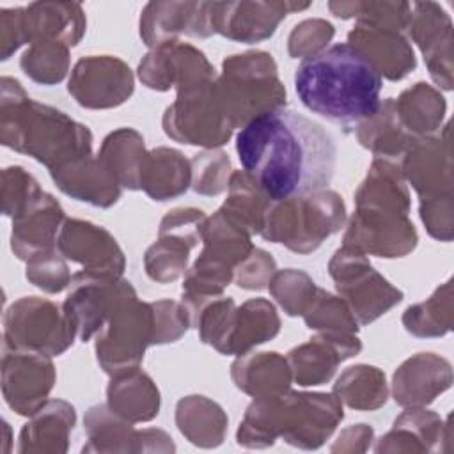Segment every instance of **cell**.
Listing matches in <instances>:
<instances>
[{"mask_svg": "<svg viewBox=\"0 0 454 454\" xmlns=\"http://www.w3.org/2000/svg\"><path fill=\"white\" fill-rule=\"evenodd\" d=\"M243 172L270 200L325 190L335 172L333 137L312 119L275 108L254 117L236 137Z\"/></svg>", "mask_w": 454, "mask_h": 454, "instance_id": "6da1fadb", "label": "cell"}, {"mask_svg": "<svg viewBox=\"0 0 454 454\" xmlns=\"http://www.w3.org/2000/svg\"><path fill=\"white\" fill-rule=\"evenodd\" d=\"M381 87L380 73L348 43L303 59L294 73V89L301 105L344 126L360 124L378 112Z\"/></svg>", "mask_w": 454, "mask_h": 454, "instance_id": "7a4b0ae2", "label": "cell"}, {"mask_svg": "<svg viewBox=\"0 0 454 454\" xmlns=\"http://www.w3.org/2000/svg\"><path fill=\"white\" fill-rule=\"evenodd\" d=\"M2 82L14 98L11 103L2 99V106L12 108V114L2 112L4 145L35 158L50 170L90 154L92 133L87 126L74 122L57 108L30 101L20 82L11 78H2Z\"/></svg>", "mask_w": 454, "mask_h": 454, "instance_id": "3957f363", "label": "cell"}, {"mask_svg": "<svg viewBox=\"0 0 454 454\" xmlns=\"http://www.w3.org/2000/svg\"><path fill=\"white\" fill-rule=\"evenodd\" d=\"M215 87L232 128H243L254 117L286 105V89L277 76V64L266 51H247L225 59Z\"/></svg>", "mask_w": 454, "mask_h": 454, "instance_id": "277c9868", "label": "cell"}, {"mask_svg": "<svg viewBox=\"0 0 454 454\" xmlns=\"http://www.w3.org/2000/svg\"><path fill=\"white\" fill-rule=\"evenodd\" d=\"M346 220L342 199L335 192L319 190L303 197L271 200L261 236L282 243L298 254L314 252L325 238L337 232Z\"/></svg>", "mask_w": 454, "mask_h": 454, "instance_id": "5b68a950", "label": "cell"}, {"mask_svg": "<svg viewBox=\"0 0 454 454\" xmlns=\"http://www.w3.org/2000/svg\"><path fill=\"white\" fill-rule=\"evenodd\" d=\"M264 413L275 438L301 449H317L344 417L337 395L287 390L264 397Z\"/></svg>", "mask_w": 454, "mask_h": 454, "instance_id": "8992f818", "label": "cell"}, {"mask_svg": "<svg viewBox=\"0 0 454 454\" xmlns=\"http://www.w3.org/2000/svg\"><path fill=\"white\" fill-rule=\"evenodd\" d=\"M328 270L358 325L372 323L403 300V291L390 286L358 248L342 245L333 254Z\"/></svg>", "mask_w": 454, "mask_h": 454, "instance_id": "52a82bcc", "label": "cell"}, {"mask_svg": "<svg viewBox=\"0 0 454 454\" xmlns=\"http://www.w3.org/2000/svg\"><path fill=\"white\" fill-rule=\"evenodd\" d=\"M153 305L126 298L106 319L96 337V355L103 371L117 376L133 369L144 358V351L153 344Z\"/></svg>", "mask_w": 454, "mask_h": 454, "instance_id": "ba28073f", "label": "cell"}, {"mask_svg": "<svg viewBox=\"0 0 454 454\" xmlns=\"http://www.w3.org/2000/svg\"><path fill=\"white\" fill-rule=\"evenodd\" d=\"M215 82L177 92L176 103L163 115V129L170 138L204 147L223 145L231 138L234 128L220 105Z\"/></svg>", "mask_w": 454, "mask_h": 454, "instance_id": "9c48e42d", "label": "cell"}, {"mask_svg": "<svg viewBox=\"0 0 454 454\" xmlns=\"http://www.w3.org/2000/svg\"><path fill=\"white\" fill-rule=\"evenodd\" d=\"M64 310L53 301L35 296L18 300L5 314V340L12 348H25L55 356L64 353L74 337Z\"/></svg>", "mask_w": 454, "mask_h": 454, "instance_id": "30bf717a", "label": "cell"}, {"mask_svg": "<svg viewBox=\"0 0 454 454\" xmlns=\"http://www.w3.org/2000/svg\"><path fill=\"white\" fill-rule=\"evenodd\" d=\"M71 291L64 301V314L80 340L98 333L112 312L137 294L128 280L108 275L78 271L71 278Z\"/></svg>", "mask_w": 454, "mask_h": 454, "instance_id": "8fae6325", "label": "cell"}, {"mask_svg": "<svg viewBox=\"0 0 454 454\" xmlns=\"http://www.w3.org/2000/svg\"><path fill=\"white\" fill-rule=\"evenodd\" d=\"M344 245L378 257H403L417 245V232L406 213L383 207H356Z\"/></svg>", "mask_w": 454, "mask_h": 454, "instance_id": "7c38bea8", "label": "cell"}, {"mask_svg": "<svg viewBox=\"0 0 454 454\" xmlns=\"http://www.w3.org/2000/svg\"><path fill=\"white\" fill-rule=\"evenodd\" d=\"M138 76L149 89L168 90L176 87L177 92H184L215 82V67L200 50L172 41L144 57L138 66Z\"/></svg>", "mask_w": 454, "mask_h": 454, "instance_id": "4fadbf2b", "label": "cell"}, {"mask_svg": "<svg viewBox=\"0 0 454 454\" xmlns=\"http://www.w3.org/2000/svg\"><path fill=\"white\" fill-rule=\"evenodd\" d=\"M4 395L20 415H34L46 401L55 371L50 355L4 344Z\"/></svg>", "mask_w": 454, "mask_h": 454, "instance_id": "5bb4252c", "label": "cell"}, {"mask_svg": "<svg viewBox=\"0 0 454 454\" xmlns=\"http://www.w3.org/2000/svg\"><path fill=\"white\" fill-rule=\"evenodd\" d=\"M67 90L85 108H112L133 94V74L121 59L92 55L76 62Z\"/></svg>", "mask_w": 454, "mask_h": 454, "instance_id": "9a60e30c", "label": "cell"}, {"mask_svg": "<svg viewBox=\"0 0 454 454\" xmlns=\"http://www.w3.org/2000/svg\"><path fill=\"white\" fill-rule=\"evenodd\" d=\"M55 247L66 259L82 264L89 273L121 277L126 266L115 238L90 222L66 220Z\"/></svg>", "mask_w": 454, "mask_h": 454, "instance_id": "2e32d148", "label": "cell"}, {"mask_svg": "<svg viewBox=\"0 0 454 454\" xmlns=\"http://www.w3.org/2000/svg\"><path fill=\"white\" fill-rule=\"evenodd\" d=\"M291 2H227L211 4L213 30L241 43H257L275 34L287 12L307 9Z\"/></svg>", "mask_w": 454, "mask_h": 454, "instance_id": "e0dca14e", "label": "cell"}, {"mask_svg": "<svg viewBox=\"0 0 454 454\" xmlns=\"http://www.w3.org/2000/svg\"><path fill=\"white\" fill-rule=\"evenodd\" d=\"M411 39L424 53L429 74L442 89H452V21L434 2L411 4L410 21Z\"/></svg>", "mask_w": 454, "mask_h": 454, "instance_id": "ac0fdd59", "label": "cell"}, {"mask_svg": "<svg viewBox=\"0 0 454 454\" xmlns=\"http://www.w3.org/2000/svg\"><path fill=\"white\" fill-rule=\"evenodd\" d=\"M177 34L192 37H209L211 25L209 2H151L140 16V37L147 46L158 48L177 41Z\"/></svg>", "mask_w": 454, "mask_h": 454, "instance_id": "d6986e66", "label": "cell"}, {"mask_svg": "<svg viewBox=\"0 0 454 454\" xmlns=\"http://www.w3.org/2000/svg\"><path fill=\"white\" fill-rule=\"evenodd\" d=\"M403 156V174L420 200L452 195L449 124L443 128V137H422Z\"/></svg>", "mask_w": 454, "mask_h": 454, "instance_id": "ffe728a7", "label": "cell"}, {"mask_svg": "<svg viewBox=\"0 0 454 454\" xmlns=\"http://www.w3.org/2000/svg\"><path fill=\"white\" fill-rule=\"evenodd\" d=\"M360 349L362 344L355 333H319L309 342L293 348L286 360L294 381L309 387L326 383L333 376L339 362L351 358Z\"/></svg>", "mask_w": 454, "mask_h": 454, "instance_id": "44dd1931", "label": "cell"}, {"mask_svg": "<svg viewBox=\"0 0 454 454\" xmlns=\"http://www.w3.org/2000/svg\"><path fill=\"white\" fill-rule=\"evenodd\" d=\"M450 385L452 367L449 360L434 353H419L395 371L392 392L397 404L419 408L433 403Z\"/></svg>", "mask_w": 454, "mask_h": 454, "instance_id": "7402d4cb", "label": "cell"}, {"mask_svg": "<svg viewBox=\"0 0 454 454\" xmlns=\"http://www.w3.org/2000/svg\"><path fill=\"white\" fill-rule=\"evenodd\" d=\"M348 44L362 53L372 67L388 80H401L415 69L413 50L401 32L356 23L348 34Z\"/></svg>", "mask_w": 454, "mask_h": 454, "instance_id": "603a6c76", "label": "cell"}, {"mask_svg": "<svg viewBox=\"0 0 454 454\" xmlns=\"http://www.w3.org/2000/svg\"><path fill=\"white\" fill-rule=\"evenodd\" d=\"M278 330L275 307L262 298L248 300L232 310L215 349L223 355H245L250 348L273 339Z\"/></svg>", "mask_w": 454, "mask_h": 454, "instance_id": "cb8c5ba5", "label": "cell"}, {"mask_svg": "<svg viewBox=\"0 0 454 454\" xmlns=\"http://www.w3.org/2000/svg\"><path fill=\"white\" fill-rule=\"evenodd\" d=\"M57 186L74 197L99 207H110L121 197V184L99 158L92 154L51 170Z\"/></svg>", "mask_w": 454, "mask_h": 454, "instance_id": "d4e9b609", "label": "cell"}, {"mask_svg": "<svg viewBox=\"0 0 454 454\" xmlns=\"http://www.w3.org/2000/svg\"><path fill=\"white\" fill-rule=\"evenodd\" d=\"M64 211L50 195L41 193L12 223V250L20 259H32L35 254L51 248L57 231L62 227Z\"/></svg>", "mask_w": 454, "mask_h": 454, "instance_id": "484cf974", "label": "cell"}, {"mask_svg": "<svg viewBox=\"0 0 454 454\" xmlns=\"http://www.w3.org/2000/svg\"><path fill=\"white\" fill-rule=\"evenodd\" d=\"M23 16L30 43L50 39L74 46L85 32V14L80 4L35 2L25 7Z\"/></svg>", "mask_w": 454, "mask_h": 454, "instance_id": "4316f807", "label": "cell"}, {"mask_svg": "<svg viewBox=\"0 0 454 454\" xmlns=\"http://www.w3.org/2000/svg\"><path fill=\"white\" fill-rule=\"evenodd\" d=\"M192 184V165L184 156L168 147H158L145 153L140 188L153 200H168L179 197Z\"/></svg>", "mask_w": 454, "mask_h": 454, "instance_id": "83f0119b", "label": "cell"}, {"mask_svg": "<svg viewBox=\"0 0 454 454\" xmlns=\"http://www.w3.org/2000/svg\"><path fill=\"white\" fill-rule=\"evenodd\" d=\"M108 408L128 422H145L158 415L160 392L138 369L117 374L108 385Z\"/></svg>", "mask_w": 454, "mask_h": 454, "instance_id": "f1b7e54d", "label": "cell"}, {"mask_svg": "<svg viewBox=\"0 0 454 454\" xmlns=\"http://www.w3.org/2000/svg\"><path fill=\"white\" fill-rule=\"evenodd\" d=\"M232 380L239 390L254 397H268L289 388L291 369L278 353H252L234 362Z\"/></svg>", "mask_w": 454, "mask_h": 454, "instance_id": "f546056e", "label": "cell"}, {"mask_svg": "<svg viewBox=\"0 0 454 454\" xmlns=\"http://www.w3.org/2000/svg\"><path fill=\"white\" fill-rule=\"evenodd\" d=\"M394 108L401 126L413 138H422L440 129L447 103L436 89L419 82L394 99Z\"/></svg>", "mask_w": 454, "mask_h": 454, "instance_id": "4dcf8cb0", "label": "cell"}, {"mask_svg": "<svg viewBox=\"0 0 454 454\" xmlns=\"http://www.w3.org/2000/svg\"><path fill=\"white\" fill-rule=\"evenodd\" d=\"M176 422L179 431L195 445L215 447L222 443L227 417L223 410L204 395H188L177 403Z\"/></svg>", "mask_w": 454, "mask_h": 454, "instance_id": "1f68e13d", "label": "cell"}, {"mask_svg": "<svg viewBox=\"0 0 454 454\" xmlns=\"http://www.w3.org/2000/svg\"><path fill=\"white\" fill-rule=\"evenodd\" d=\"M114 174L117 183L129 190H140V174L145 158L144 138L131 128H121L110 133L98 156Z\"/></svg>", "mask_w": 454, "mask_h": 454, "instance_id": "d6a6232c", "label": "cell"}, {"mask_svg": "<svg viewBox=\"0 0 454 454\" xmlns=\"http://www.w3.org/2000/svg\"><path fill=\"white\" fill-rule=\"evenodd\" d=\"M356 137L364 147L380 156H401L419 140L401 126L394 108V98H388L372 117L358 124Z\"/></svg>", "mask_w": 454, "mask_h": 454, "instance_id": "836d02e7", "label": "cell"}, {"mask_svg": "<svg viewBox=\"0 0 454 454\" xmlns=\"http://www.w3.org/2000/svg\"><path fill=\"white\" fill-rule=\"evenodd\" d=\"M227 188L229 197L220 211L248 234L261 232L262 220L271 200L245 172H234Z\"/></svg>", "mask_w": 454, "mask_h": 454, "instance_id": "e575fe53", "label": "cell"}, {"mask_svg": "<svg viewBox=\"0 0 454 454\" xmlns=\"http://www.w3.org/2000/svg\"><path fill=\"white\" fill-rule=\"evenodd\" d=\"M333 392L339 401L356 410H376L387 401L385 374L372 365L348 367L337 380Z\"/></svg>", "mask_w": 454, "mask_h": 454, "instance_id": "d590c367", "label": "cell"}, {"mask_svg": "<svg viewBox=\"0 0 454 454\" xmlns=\"http://www.w3.org/2000/svg\"><path fill=\"white\" fill-rule=\"evenodd\" d=\"M404 328L417 337H442L452 328V280L442 284L426 301L403 314Z\"/></svg>", "mask_w": 454, "mask_h": 454, "instance_id": "8d00e7d4", "label": "cell"}, {"mask_svg": "<svg viewBox=\"0 0 454 454\" xmlns=\"http://www.w3.org/2000/svg\"><path fill=\"white\" fill-rule=\"evenodd\" d=\"M85 429L89 433V445L83 447L85 450L96 452H115V450H137V442L140 433L133 431L129 424L124 422L119 415H115L108 406L98 404L92 406L85 415Z\"/></svg>", "mask_w": 454, "mask_h": 454, "instance_id": "74e56055", "label": "cell"}, {"mask_svg": "<svg viewBox=\"0 0 454 454\" xmlns=\"http://www.w3.org/2000/svg\"><path fill=\"white\" fill-rule=\"evenodd\" d=\"M74 419L76 413L69 403L48 401L34 413V420L23 427L21 443L28 440H44L50 443L51 450L64 452L66 449L59 445V442L67 445V434L74 426Z\"/></svg>", "mask_w": 454, "mask_h": 454, "instance_id": "f35d334b", "label": "cell"}, {"mask_svg": "<svg viewBox=\"0 0 454 454\" xmlns=\"http://www.w3.org/2000/svg\"><path fill=\"white\" fill-rule=\"evenodd\" d=\"M69 46L60 41H34L21 57V69L43 85L59 83L69 67Z\"/></svg>", "mask_w": 454, "mask_h": 454, "instance_id": "ab89813d", "label": "cell"}, {"mask_svg": "<svg viewBox=\"0 0 454 454\" xmlns=\"http://www.w3.org/2000/svg\"><path fill=\"white\" fill-rule=\"evenodd\" d=\"M307 326L321 330V333H356L358 323L353 317L344 300L330 294L325 289H317L312 303L303 314Z\"/></svg>", "mask_w": 454, "mask_h": 454, "instance_id": "60d3db41", "label": "cell"}, {"mask_svg": "<svg viewBox=\"0 0 454 454\" xmlns=\"http://www.w3.org/2000/svg\"><path fill=\"white\" fill-rule=\"evenodd\" d=\"M270 291L287 316H301L312 303L317 287L307 273L289 268L273 275Z\"/></svg>", "mask_w": 454, "mask_h": 454, "instance_id": "b9f144b4", "label": "cell"}, {"mask_svg": "<svg viewBox=\"0 0 454 454\" xmlns=\"http://www.w3.org/2000/svg\"><path fill=\"white\" fill-rule=\"evenodd\" d=\"M190 248V245L179 239L160 236V239L145 252L147 275L156 282H172L179 278L186 270Z\"/></svg>", "mask_w": 454, "mask_h": 454, "instance_id": "7bdbcfd3", "label": "cell"}, {"mask_svg": "<svg viewBox=\"0 0 454 454\" xmlns=\"http://www.w3.org/2000/svg\"><path fill=\"white\" fill-rule=\"evenodd\" d=\"M192 188L202 195H218L229 186L231 161L222 151H206L192 160Z\"/></svg>", "mask_w": 454, "mask_h": 454, "instance_id": "ee69618b", "label": "cell"}, {"mask_svg": "<svg viewBox=\"0 0 454 454\" xmlns=\"http://www.w3.org/2000/svg\"><path fill=\"white\" fill-rule=\"evenodd\" d=\"M62 257L64 255L57 247L35 254L32 259H28L27 278L43 291L60 293L71 284L73 278Z\"/></svg>", "mask_w": 454, "mask_h": 454, "instance_id": "f6af8a7d", "label": "cell"}, {"mask_svg": "<svg viewBox=\"0 0 454 454\" xmlns=\"http://www.w3.org/2000/svg\"><path fill=\"white\" fill-rule=\"evenodd\" d=\"M335 30L333 25L325 20H305L293 28L287 39V50L293 59H309L325 50L332 41Z\"/></svg>", "mask_w": 454, "mask_h": 454, "instance_id": "bcb514c9", "label": "cell"}, {"mask_svg": "<svg viewBox=\"0 0 454 454\" xmlns=\"http://www.w3.org/2000/svg\"><path fill=\"white\" fill-rule=\"evenodd\" d=\"M206 215L195 207H177L165 215L160 225V236L179 239L192 248L202 241V232L206 225Z\"/></svg>", "mask_w": 454, "mask_h": 454, "instance_id": "7dc6e473", "label": "cell"}, {"mask_svg": "<svg viewBox=\"0 0 454 454\" xmlns=\"http://www.w3.org/2000/svg\"><path fill=\"white\" fill-rule=\"evenodd\" d=\"M153 305L154 326L153 344H165L177 340L190 326V317L183 303L172 300H160Z\"/></svg>", "mask_w": 454, "mask_h": 454, "instance_id": "c3c4849f", "label": "cell"}, {"mask_svg": "<svg viewBox=\"0 0 454 454\" xmlns=\"http://www.w3.org/2000/svg\"><path fill=\"white\" fill-rule=\"evenodd\" d=\"M275 273V261L261 248L250 254L234 268V280L243 289H264Z\"/></svg>", "mask_w": 454, "mask_h": 454, "instance_id": "681fc988", "label": "cell"}, {"mask_svg": "<svg viewBox=\"0 0 454 454\" xmlns=\"http://www.w3.org/2000/svg\"><path fill=\"white\" fill-rule=\"evenodd\" d=\"M420 218L429 234L440 241L452 239V195L420 200Z\"/></svg>", "mask_w": 454, "mask_h": 454, "instance_id": "f907efd6", "label": "cell"}]
</instances>
